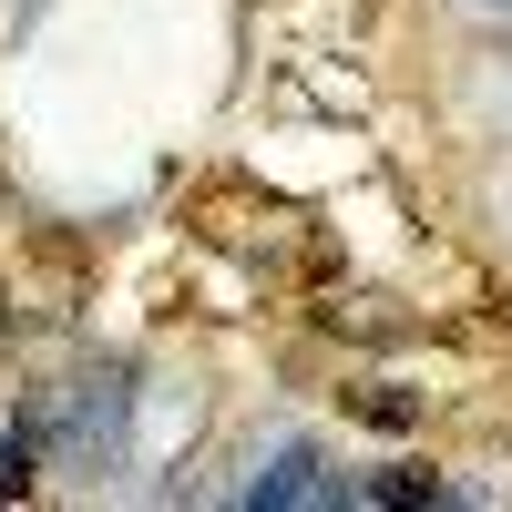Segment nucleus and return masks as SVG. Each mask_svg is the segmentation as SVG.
Segmentation results:
<instances>
[{"instance_id":"1","label":"nucleus","mask_w":512,"mask_h":512,"mask_svg":"<svg viewBox=\"0 0 512 512\" xmlns=\"http://www.w3.org/2000/svg\"><path fill=\"white\" fill-rule=\"evenodd\" d=\"M308 472H318V451H308V441H277V451H256V482H246V502H308V492H318Z\"/></svg>"}]
</instances>
